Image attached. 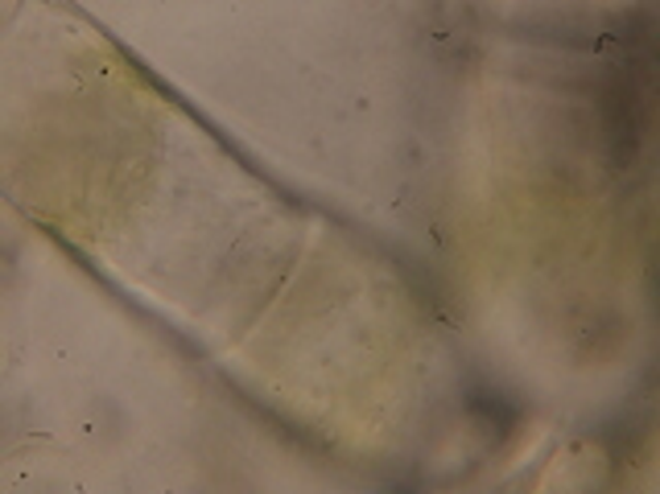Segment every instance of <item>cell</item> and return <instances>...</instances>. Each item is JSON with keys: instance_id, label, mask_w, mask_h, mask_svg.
Returning a JSON list of instances; mask_svg holds the SVG:
<instances>
[{"instance_id": "1", "label": "cell", "mask_w": 660, "mask_h": 494, "mask_svg": "<svg viewBox=\"0 0 660 494\" xmlns=\"http://www.w3.org/2000/svg\"><path fill=\"white\" fill-rule=\"evenodd\" d=\"M471 412L483 424H488V429H512V424L520 421L516 403H512L504 391H491V387H475V391H471Z\"/></svg>"}]
</instances>
